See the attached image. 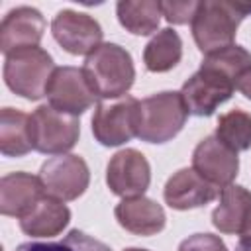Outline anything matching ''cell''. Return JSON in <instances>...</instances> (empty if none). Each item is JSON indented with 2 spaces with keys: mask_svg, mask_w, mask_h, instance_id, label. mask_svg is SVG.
<instances>
[{
  "mask_svg": "<svg viewBox=\"0 0 251 251\" xmlns=\"http://www.w3.org/2000/svg\"><path fill=\"white\" fill-rule=\"evenodd\" d=\"M251 14V2L204 0L198 2L190 22L192 37L204 55L233 45L239 24Z\"/></svg>",
  "mask_w": 251,
  "mask_h": 251,
  "instance_id": "cell-1",
  "label": "cell"
},
{
  "mask_svg": "<svg viewBox=\"0 0 251 251\" xmlns=\"http://www.w3.org/2000/svg\"><path fill=\"white\" fill-rule=\"evenodd\" d=\"M82 75L96 98L116 100L126 96L135 78L131 55L118 43H102L94 49L84 65Z\"/></svg>",
  "mask_w": 251,
  "mask_h": 251,
  "instance_id": "cell-2",
  "label": "cell"
},
{
  "mask_svg": "<svg viewBox=\"0 0 251 251\" xmlns=\"http://www.w3.org/2000/svg\"><path fill=\"white\" fill-rule=\"evenodd\" d=\"M186 118L188 110L180 92L165 90L153 94L139 104L137 137L147 143H167L182 129Z\"/></svg>",
  "mask_w": 251,
  "mask_h": 251,
  "instance_id": "cell-3",
  "label": "cell"
},
{
  "mask_svg": "<svg viewBox=\"0 0 251 251\" xmlns=\"http://www.w3.org/2000/svg\"><path fill=\"white\" fill-rule=\"evenodd\" d=\"M53 71V57L45 49L27 47L6 57L4 82L18 96L25 100H39L41 96H45Z\"/></svg>",
  "mask_w": 251,
  "mask_h": 251,
  "instance_id": "cell-4",
  "label": "cell"
},
{
  "mask_svg": "<svg viewBox=\"0 0 251 251\" xmlns=\"http://www.w3.org/2000/svg\"><path fill=\"white\" fill-rule=\"evenodd\" d=\"M80 135V122L76 116L63 114L49 104L39 106L29 116L31 147L45 155H67Z\"/></svg>",
  "mask_w": 251,
  "mask_h": 251,
  "instance_id": "cell-5",
  "label": "cell"
},
{
  "mask_svg": "<svg viewBox=\"0 0 251 251\" xmlns=\"http://www.w3.org/2000/svg\"><path fill=\"white\" fill-rule=\"evenodd\" d=\"M235 90V80L224 71L202 63L200 69L182 84L180 96L188 114L192 116H212L220 104L231 98Z\"/></svg>",
  "mask_w": 251,
  "mask_h": 251,
  "instance_id": "cell-6",
  "label": "cell"
},
{
  "mask_svg": "<svg viewBox=\"0 0 251 251\" xmlns=\"http://www.w3.org/2000/svg\"><path fill=\"white\" fill-rule=\"evenodd\" d=\"M139 100L122 96L114 102H100L92 116V133L98 143L116 147L131 137H137L139 127Z\"/></svg>",
  "mask_w": 251,
  "mask_h": 251,
  "instance_id": "cell-7",
  "label": "cell"
},
{
  "mask_svg": "<svg viewBox=\"0 0 251 251\" xmlns=\"http://www.w3.org/2000/svg\"><path fill=\"white\" fill-rule=\"evenodd\" d=\"M39 178L49 196L67 202L76 200L80 194H84L90 182V173L82 157L57 155L41 165Z\"/></svg>",
  "mask_w": 251,
  "mask_h": 251,
  "instance_id": "cell-8",
  "label": "cell"
},
{
  "mask_svg": "<svg viewBox=\"0 0 251 251\" xmlns=\"http://www.w3.org/2000/svg\"><path fill=\"white\" fill-rule=\"evenodd\" d=\"M45 96L49 98V106L76 118L84 114L96 100L82 75V69L76 67H55Z\"/></svg>",
  "mask_w": 251,
  "mask_h": 251,
  "instance_id": "cell-9",
  "label": "cell"
},
{
  "mask_svg": "<svg viewBox=\"0 0 251 251\" xmlns=\"http://www.w3.org/2000/svg\"><path fill=\"white\" fill-rule=\"evenodd\" d=\"M51 33L55 41L71 55H90L102 45L100 24L82 12L61 10L51 22Z\"/></svg>",
  "mask_w": 251,
  "mask_h": 251,
  "instance_id": "cell-10",
  "label": "cell"
},
{
  "mask_svg": "<svg viewBox=\"0 0 251 251\" xmlns=\"http://www.w3.org/2000/svg\"><path fill=\"white\" fill-rule=\"evenodd\" d=\"M106 182L116 196H143L151 182V167L137 149H122L110 159L106 167Z\"/></svg>",
  "mask_w": 251,
  "mask_h": 251,
  "instance_id": "cell-11",
  "label": "cell"
},
{
  "mask_svg": "<svg viewBox=\"0 0 251 251\" xmlns=\"http://www.w3.org/2000/svg\"><path fill=\"white\" fill-rule=\"evenodd\" d=\"M192 169L222 190L233 184L239 171V159L237 153L226 147L216 135H208L194 147Z\"/></svg>",
  "mask_w": 251,
  "mask_h": 251,
  "instance_id": "cell-12",
  "label": "cell"
},
{
  "mask_svg": "<svg viewBox=\"0 0 251 251\" xmlns=\"http://www.w3.org/2000/svg\"><path fill=\"white\" fill-rule=\"evenodd\" d=\"M45 25V18L37 8L20 6L10 10L0 24V51L8 57L20 49L37 47Z\"/></svg>",
  "mask_w": 251,
  "mask_h": 251,
  "instance_id": "cell-13",
  "label": "cell"
},
{
  "mask_svg": "<svg viewBox=\"0 0 251 251\" xmlns=\"http://www.w3.org/2000/svg\"><path fill=\"white\" fill-rule=\"evenodd\" d=\"M220 188L202 178L192 167L176 171L165 184L163 196L173 210H190L210 204L220 196Z\"/></svg>",
  "mask_w": 251,
  "mask_h": 251,
  "instance_id": "cell-14",
  "label": "cell"
},
{
  "mask_svg": "<svg viewBox=\"0 0 251 251\" xmlns=\"http://www.w3.org/2000/svg\"><path fill=\"white\" fill-rule=\"evenodd\" d=\"M47 196L39 176L29 173H10L0 180V212L22 220L27 216L37 202Z\"/></svg>",
  "mask_w": 251,
  "mask_h": 251,
  "instance_id": "cell-15",
  "label": "cell"
},
{
  "mask_svg": "<svg viewBox=\"0 0 251 251\" xmlns=\"http://www.w3.org/2000/svg\"><path fill=\"white\" fill-rule=\"evenodd\" d=\"M114 216L124 229L135 235H155L165 227L167 222L161 204L145 196L124 198L114 208Z\"/></svg>",
  "mask_w": 251,
  "mask_h": 251,
  "instance_id": "cell-16",
  "label": "cell"
},
{
  "mask_svg": "<svg viewBox=\"0 0 251 251\" xmlns=\"http://www.w3.org/2000/svg\"><path fill=\"white\" fill-rule=\"evenodd\" d=\"M251 222V192L239 184H229L220 192V204L212 212V224L222 233L241 235Z\"/></svg>",
  "mask_w": 251,
  "mask_h": 251,
  "instance_id": "cell-17",
  "label": "cell"
},
{
  "mask_svg": "<svg viewBox=\"0 0 251 251\" xmlns=\"http://www.w3.org/2000/svg\"><path fill=\"white\" fill-rule=\"evenodd\" d=\"M71 222V210L63 200L53 196H43L37 206L20 220V227L25 235L31 237H55Z\"/></svg>",
  "mask_w": 251,
  "mask_h": 251,
  "instance_id": "cell-18",
  "label": "cell"
},
{
  "mask_svg": "<svg viewBox=\"0 0 251 251\" xmlns=\"http://www.w3.org/2000/svg\"><path fill=\"white\" fill-rule=\"evenodd\" d=\"M29 116L22 110H0V151L6 157H24L31 151Z\"/></svg>",
  "mask_w": 251,
  "mask_h": 251,
  "instance_id": "cell-19",
  "label": "cell"
},
{
  "mask_svg": "<svg viewBox=\"0 0 251 251\" xmlns=\"http://www.w3.org/2000/svg\"><path fill=\"white\" fill-rule=\"evenodd\" d=\"M120 24L133 35H149L157 29L163 10L157 0H122L116 4Z\"/></svg>",
  "mask_w": 251,
  "mask_h": 251,
  "instance_id": "cell-20",
  "label": "cell"
},
{
  "mask_svg": "<svg viewBox=\"0 0 251 251\" xmlns=\"http://www.w3.org/2000/svg\"><path fill=\"white\" fill-rule=\"evenodd\" d=\"M180 57H182V41L180 35L171 27L157 31V35L145 45L143 51V63L151 73L171 71L173 67H176Z\"/></svg>",
  "mask_w": 251,
  "mask_h": 251,
  "instance_id": "cell-21",
  "label": "cell"
},
{
  "mask_svg": "<svg viewBox=\"0 0 251 251\" xmlns=\"http://www.w3.org/2000/svg\"><path fill=\"white\" fill-rule=\"evenodd\" d=\"M226 147L231 151H245L251 147V114L243 110H229L218 118L216 133Z\"/></svg>",
  "mask_w": 251,
  "mask_h": 251,
  "instance_id": "cell-22",
  "label": "cell"
},
{
  "mask_svg": "<svg viewBox=\"0 0 251 251\" xmlns=\"http://www.w3.org/2000/svg\"><path fill=\"white\" fill-rule=\"evenodd\" d=\"M16 251H112V249L80 229H71L61 241H43V243L27 241L18 245Z\"/></svg>",
  "mask_w": 251,
  "mask_h": 251,
  "instance_id": "cell-23",
  "label": "cell"
},
{
  "mask_svg": "<svg viewBox=\"0 0 251 251\" xmlns=\"http://www.w3.org/2000/svg\"><path fill=\"white\" fill-rule=\"evenodd\" d=\"M202 63L206 65H212L220 71H224L227 76H231L233 80H237V76L251 67V53L245 51L241 45H229V47H224L220 51H214L210 55H204Z\"/></svg>",
  "mask_w": 251,
  "mask_h": 251,
  "instance_id": "cell-24",
  "label": "cell"
},
{
  "mask_svg": "<svg viewBox=\"0 0 251 251\" xmlns=\"http://www.w3.org/2000/svg\"><path fill=\"white\" fill-rule=\"evenodd\" d=\"M198 8V2L188 0V2H161L163 16L169 24H188L194 18V12Z\"/></svg>",
  "mask_w": 251,
  "mask_h": 251,
  "instance_id": "cell-25",
  "label": "cell"
},
{
  "mask_svg": "<svg viewBox=\"0 0 251 251\" xmlns=\"http://www.w3.org/2000/svg\"><path fill=\"white\" fill-rule=\"evenodd\" d=\"M178 251H227V247L218 235L194 233L178 245Z\"/></svg>",
  "mask_w": 251,
  "mask_h": 251,
  "instance_id": "cell-26",
  "label": "cell"
},
{
  "mask_svg": "<svg viewBox=\"0 0 251 251\" xmlns=\"http://www.w3.org/2000/svg\"><path fill=\"white\" fill-rule=\"evenodd\" d=\"M235 88H237L247 100H251V67L245 69V71L237 76V80H235Z\"/></svg>",
  "mask_w": 251,
  "mask_h": 251,
  "instance_id": "cell-27",
  "label": "cell"
},
{
  "mask_svg": "<svg viewBox=\"0 0 251 251\" xmlns=\"http://www.w3.org/2000/svg\"><path fill=\"white\" fill-rule=\"evenodd\" d=\"M239 251H251V222L239 235Z\"/></svg>",
  "mask_w": 251,
  "mask_h": 251,
  "instance_id": "cell-28",
  "label": "cell"
},
{
  "mask_svg": "<svg viewBox=\"0 0 251 251\" xmlns=\"http://www.w3.org/2000/svg\"><path fill=\"white\" fill-rule=\"evenodd\" d=\"M124 251H147V249H139V247H127V249H124Z\"/></svg>",
  "mask_w": 251,
  "mask_h": 251,
  "instance_id": "cell-29",
  "label": "cell"
}]
</instances>
